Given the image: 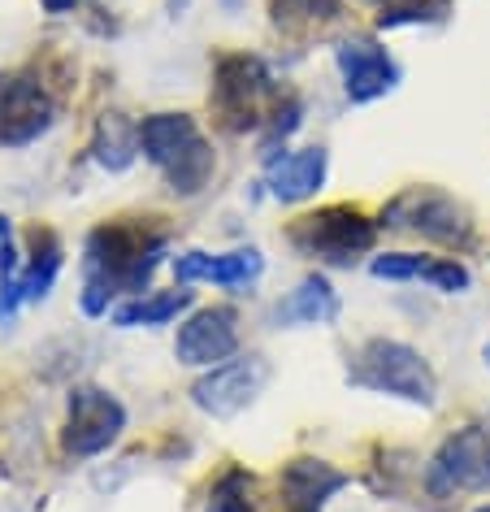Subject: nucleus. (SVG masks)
<instances>
[{"label": "nucleus", "mask_w": 490, "mask_h": 512, "mask_svg": "<svg viewBox=\"0 0 490 512\" xmlns=\"http://www.w3.org/2000/svg\"><path fill=\"white\" fill-rule=\"evenodd\" d=\"M165 256V235L139 222H105L87 235V261H83V313L100 317L109 313L113 296H139Z\"/></svg>", "instance_id": "f257e3e1"}, {"label": "nucleus", "mask_w": 490, "mask_h": 512, "mask_svg": "<svg viewBox=\"0 0 490 512\" xmlns=\"http://www.w3.org/2000/svg\"><path fill=\"white\" fill-rule=\"evenodd\" d=\"M174 352L183 365H222L230 356L239 352V317L235 309H226V304H217V309H200L191 313L183 326H178V339H174Z\"/></svg>", "instance_id": "9b49d317"}, {"label": "nucleus", "mask_w": 490, "mask_h": 512, "mask_svg": "<svg viewBox=\"0 0 490 512\" xmlns=\"http://www.w3.org/2000/svg\"><path fill=\"white\" fill-rule=\"evenodd\" d=\"M382 226L412 230V235L443 243V248H464L473 239L469 209L443 187H408L382 209Z\"/></svg>", "instance_id": "39448f33"}, {"label": "nucleus", "mask_w": 490, "mask_h": 512, "mask_svg": "<svg viewBox=\"0 0 490 512\" xmlns=\"http://www.w3.org/2000/svg\"><path fill=\"white\" fill-rule=\"evenodd\" d=\"M347 382L360 391L395 395V400H408L421 408H430L438 400V378H434L430 361L399 339H369L365 348L356 352V365H352V374H347Z\"/></svg>", "instance_id": "7ed1b4c3"}, {"label": "nucleus", "mask_w": 490, "mask_h": 512, "mask_svg": "<svg viewBox=\"0 0 490 512\" xmlns=\"http://www.w3.org/2000/svg\"><path fill=\"white\" fill-rule=\"evenodd\" d=\"M274 100V79H269L265 61L248 53H230L217 61L213 74V105L226 118L230 131H248V126L265 122L261 113Z\"/></svg>", "instance_id": "0eeeda50"}, {"label": "nucleus", "mask_w": 490, "mask_h": 512, "mask_svg": "<svg viewBox=\"0 0 490 512\" xmlns=\"http://www.w3.org/2000/svg\"><path fill=\"white\" fill-rule=\"evenodd\" d=\"M339 14V0H274L278 27H300V22H330Z\"/></svg>", "instance_id": "aec40b11"}, {"label": "nucleus", "mask_w": 490, "mask_h": 512, "mask_svg": "<svg viewBox=\"0 0 490 512\" xmlns=\"http://www.w3.org/2000/svg\"><path fill=\"white\" fill-rule=\"evenodd\" d=\"M326 148H300V152H287V157L269 161V196L282 200V204H300L308 200L313 191L326 183Z\"/></svg>", "instance_id": "dca6fc26"}, {"label": "nucleus", "mask_w": 490, "mask_h": 512, "mask_svg": "<svg viewBox=\"0 0 490 512\" xmlns=\"http://www.w3.org/2000/svg\"><path fill=\"white\" fill-rule=\"evenodd\" d=\"M139 152L157 165L174 196H200L217 170L209 139L187 113H152L139 126Z\"/></svg>", "instance_id": "f03ea898"}, {"label": "nucleus", "mask_w": 490, "mask_h": 512, "mask_svg": "<svg viewBox=\"0 0 490 512\" xmlns=\"http://www.w3.org/2000/svg\"><path fill=\"white\" fill-rule=\"evenodd\" d=\"M126 430V408L118 395L105 387H74L70 391V417L61 430V447L70 456H100L122 439Z\"/></svg>", "instance_id": "6e6552de"}, {"label": "nucleus", "mask_w": 490, "mask_h": 512, "mask_svg": "<svg viewBox=\"0 0 490 512\" xmlns=\"http://www.w3.org/2000/svg\"><path fill=\"white\" fill-rule=\"evenodd\" d=\"M191 309V291H161V296H139L131 304H118L109 313V322L118 330H135V326H165L178 313Z\"/></svg>", "instance_id": "a211bd4d"}, {"label": "nucleus", "mask_w": 490, "mask_h": 512, "mask_svg": "<svg viewBox=\"0 0 490 512\" xmlns=\"http://www.w3.org/2000/svg\"><path fill=\"white\" fill-rule=\"evenodd\" d=\"M373 278H391V283H404V278H425L447 296H460L469 291V270L460 261H443V256H421V252H386L373 256Z\"/></svg>", "instance_id": "2eb2a0df"}, {"label": "nucleus", "mask_w": 490, "mask_h": 512, "mask_svg": "<svg viewBox=\"0 0 490 512\" xmlns=\"http://www.w3.org/2000/svg\"><path fill=\"white\" fill-rule=\"evenodd\" d=\"M425 491L434 499L490 491V430L464 426L451 439H443V447L425 465Z\"/></svg>", "instance_id": "423d86ee"}, {"label": "nucleus", "mask_w": 490, "mask_h": 512, "mask_svg": "<svg viewBox=\"0 0 490 512\" xmlns=\"http://www.w3.org/2000/svg\"><path fill=\"white\" fill-rule=\"evenodd\" d=\"M40 5L48 9V14H70V9L79 5V0H40Z\"/></svg>", "instance_id": "412c9836"}, {"label": "nucleus", "mask_w": 490, "mask_h": 512, "mask_svg": "<svg viewBox=\"0 0 490 512\" xmlns=\"http://www.w3.org/2000/svg\"><path fill=\"white\" fill-rule=\"evenodd\" d=\"M265 382H269V365L261 361V356L222 361V365H213L204 378H196V387H191V404H196L200 413L226 421V417H239L243 408L261 395Z\"/></svg>", "instance_id": "1a4fd4ad"}, {"label": "nucleus", "mask_w": 490, "mask_h": 512, "mask_svg": "<svg viewBox=\"0 0 490 512\" xmlns=\"http://www.w3.org/2000/svg\"><path fill=\"white\" fill-rule=\"evenodd\" d=\"M477 512H490V504H486V508H477Z\"/></svg>", "instance_id": "5701e85b"}, {"label": "nucleus", "mask_w": 490, "mask_h": 512, "mask_svg": "<svg viewBox=\"0 0 490 512\" xmlns=\"http://www.w3.org/2000/svg\"><path fill=\"white\" fill-rule=\"evenodd\" d=\"M53 126V100L35 79H9L0 87V144L27 148Z\"/></svg>", "instance_id": "f8f14e48"}, {"label": "nucleus", "mask_w": 490, "mask_h": 512, "mask_svg": "<svg viewBox=\"0 0 490 512\" xmlns=\"http://www.w3.org/2000/svg\"><path fill=\"white\" fill-rule=\"evenodd\" d=\"M486 365H490V343H486Z\"/></svg>", "instance_id": "4be33fe9"}, {"label": "nucleus", "mask_w": 490, "mask_h": 512, "mask_svg": "<svg viewBox=\"0 0 490 512\" xmlns=\"http://www.w3.org/2000/svg\"><path fill=\"white\" fill-rule=\"evenodd\" d=\"M347 486V473H339L326 460H291L287 469L278 473V499H282V512H321L326 499L334 491Z\"/></svg>", "instance_id": "ddd939ff"}, {"label": "nucleus", "mask_w": 490, "mask_h": 512, "mask_svg": "<svg viewBox=\"0 0 490 512\" xmlns=\"http://www.w3.org/2000/svg\"><path fill=\"white\" fill-rule=\"evenodd\" d=\"M339 317V296L321 274H308L287 300H278L274 322L278 326H326Z\"/></svg>", "instance_id": "f3484780"}, {"label": "nucleus", "mask_w": 490, "mask_h": 512, "mask_svg": "<svg viewBox=\"0 0 490 512\" xmlns=\"http://www.w3.org/2000/svg\"><path fill=\"white\" fill-rule=\"evenodd\" d=\"M287 239L300 256L330 261V265H352L356 256H365L373 248L378 226L360 209H352V204H330V209L304 213L300 222H291Z\"/></svg>", "instance_id": "20e7f679"}, {"label": "nucleus", "mask_w": 490, "mask_h": 512, "mask_svg": "<svg viewBox=\"0 0 490 512\" xmlns=\"http://www.w3.org/2000/svg\"><path fill=\"white\" fill-rule=\"evenodd\" d=\"M265 256L256 248H235V252H183L174 261L178 283H217V287H243L261 278Z\"/></svg>", "instance_id": "4468645a"}, {"label": "nucleus", "mask_w": 490, "mask_h": 512, "mask_svg": "<svg viewBox=\"0 0 490 512\" xmlns=\"http://www.w3.org/2000/svg\"><path fill=\"white\" fill-rule=\"evenodd\" d=\"M92 152H96V161L105 165V170H126V165L135 161V152H139V126H131L122 118V113H105L96 126V139H92Z\"/></svg>", "instance_id": "6ab92c4d"}, {"label": "nucleus", "mask_w": 490, "mask_h": 512, "mask_svg": "<svg viewBox=\"0 0 490 512\" xmlns=\"http://www.w3.org/2000/svg\"><path fill=\"white\" fill-rule=\"evenodd\" d=\"M334 61H339L343 92H347L352 105H369V100L395 92V83H399L395 57L386 53L378 40H369V35H352V40H343L339 48H334Z\"/></svg>", "instance_id": "9d476101"}]
</instances>
